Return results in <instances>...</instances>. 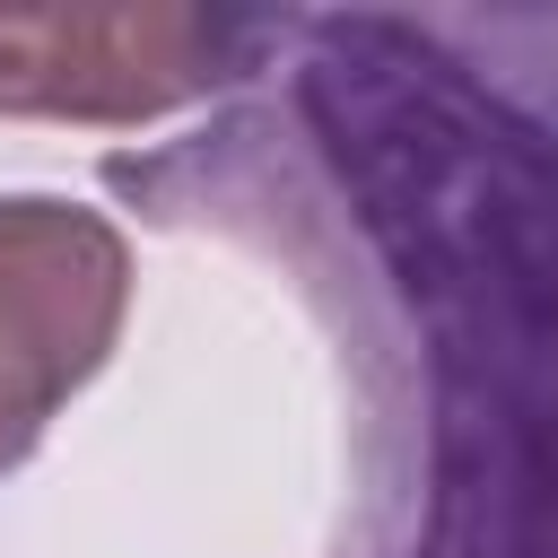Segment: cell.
I'll list each match as a JSON object with an SVG mask.
<instances>
[{
  "mask_svg": "<svg viewBox=\"0 0 558 558\" xmlns=\"http://www.w3.org/2000/svg\"><path fill=\"white\" fill-rule=\"evenodd\" d=\"M105 192L314 314L349 392L323 558H558V9H262L244 87Z\"/></svg>",
  "mask_w": 558,
  "mask_h": 558,
  "instance_id": "6da1fadb",
  "label": "cell"
},
{
  "mask_svg": "<svg viewBox=\"0 0 558 558\" xmlns=\"http://www.w3.org/2000/svg\"><path fill=\"white\" fill-rule=\"evenodd\" d=\"M262 9H0V113L157 122L235 96Z\"/></svg>",
  "mask_w": 558,
  "mask_h": 558,
  "instance_id": "7a4b0ae2",
  "label": "cell"
},
{
  "mask_svg": "<svg viewBox=\"0 0 558 558\" xmlns=\"http://www.w3.org/2000/svg\"><path fill=\"white\" fill-rule=\"evenodd\" d=\"M131 253L113 218L52 192L0 201V480L44 445L52 410L113 357Z\"/></svg>",
  "mask_w": 558,
  "mask_h": 558,
  "instance_id": "3957f363",
  "label": "cell"
}]
</instances>
